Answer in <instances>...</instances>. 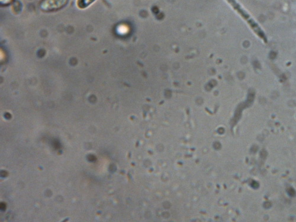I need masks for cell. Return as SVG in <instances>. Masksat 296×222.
<instances>
[{
    "label": "cell",
    "instance_id": "6da1fadb",
    "mask_svg": "<svg viewBox=\"0 0 296 222\" xmlns=\"http://www.w3.org/2000/svg\"><path fill=\"white\" fill-rule=\"evenodd\" d=\"M69 0H42L40 8L43 11L50 12L62 9L68 4Z\"/></svg>",
    "mask_w": 296,
    "mask_h": 222
},
{
    "label": "cell",
    "instance_id": "7a4b0ae2",
    "mask_svg": "<svg viewBox=\"0 0 296 222\" xmlns=\"http://www.w3.org/2000/svg\"><path fill=\"white\" fill-rule=\"evenodd\" d=\"M95 0H78L77 5L79 9H84L91 4Z\"/></svg>",
    "mask_w": 296,
    "mask_h": 222
},
{
    "label": "cell",
    "instance_id": "3957f363",
    "mask_svg": "<svg viewBox=\"0 0 296 222\" xmlns=\"http://www.w3.org/2000/svg\"><path fill=\"white\" fill-rule=\"evenodd\" d=\"M87 159L89 162H94L96 161V157L93 155H89L88 156Z\"/></svg>",
    "mask_w": 296,
    "mask_h": 222
},
{
    "label": "cell",
    "instance_id": "277c9868",
    "mask_svg": "<svg viewBox=\"0 0 296 222\" xmlns=\"http://www.w3.org/2000/svg\"><path fill=\"white\" fill-rule=\"evenodd\" d=\"M288 193L289 195H291V196H294V195H295V191H294V190L291 188H290L288 190Z\"/></svg>",
    "mask_w": 296,
    "mask_h": 222
},
{
    "label": "cell",
    "instance_id": "5b68a950",
    "mask_svg": "<svg viewBox=\"0 0 296 222\" xmlns=\"http://www.w3.org/2000/svg\"><path fill=\"white\" fill-rule=\"evenodd\" d=\"M53 146H54V147L55 148L57 149L59 148L60 147V143L58 141H57V140H55L54 142H53Z\"/></svg>",
    "mask_w": 296,
    "mask_h": 222
},
{
    "label": "cell",
    "instance_id": "8992f818",
    "mask_svg": "<svg viewBox=\"0 0 296 222\" xmlns=\"http://www.w3.org/2000/svg\"><path fill=\"white\" fill-rule=\"evenodd\" d=\"M0 207H1V209L2 210H5V209H6V204H5V203H1V205H0Z\"/></svg>",
    "mask_w": 296,
    "mask_h": 222
},
{
    "label": "cell",
    "instance_id": "52a82bcc",
    "mask_svg": "<svg viewBox=\"0 0 296 222\" xmlns=\"http://www.w3.org/2000/svg\"><path fill=\"white\" fill-rule=\"evenodd\" d=\"M1 175H2V176H6L8 175L7 172L6 171H3L1 172Z\"/></svg>",
    "mask_w": 296,
    "mask_h": 222
}]
</instances>
